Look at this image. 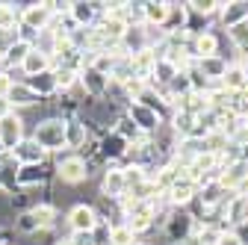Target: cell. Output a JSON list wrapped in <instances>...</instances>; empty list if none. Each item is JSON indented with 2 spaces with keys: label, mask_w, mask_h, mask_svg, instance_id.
Segmentation results:
<instances>
[{
  "label": "cell",
  "mask_w": 248,
  "mask_h": 245,
  "mask_svg": "<svg viewBox=\"0 0 248 245\" xmlns=\"http://www.w3.org/2000/svg\"><path fill=\"white\" fill-rule=\"evenodd\" d=\"M30 139H33L39 148H45L47 154H59V151H65V118L47 115V118L36 121Z\"/></svg>",
  "instance_id": "1"
},
{
  "label": "cell",
  "mask_w": 248,
  "mask_h": 245,
  "mask_svg": "<svg viewBox=\"0 0 248 245\" xmlns=\"http://www.w3.org/2000/svg\"><path fill=\"white\" fill-rule=\"evenodd\" d=\"M56 157V171H53V180L56 183H65V186H80V183L89 180V168H86V160L71 154V151H59Z\"/></svg>",
  "instance_id": "2"
},
{
  "label": "cell",
  "mask_w": 248,
  "mask_h": 245,
  "mask_svg": "<svg viewBox=\"0 0 248 245\" xmlns=\"http://www.w3.org/2000/svg\"><path fill=\"white\" fill-rule=\"evenodd\" d=\"M27 139V121L21 112H6L3 118H0V145H3L6 154H12V151Z\"/></svg>",
  "instance_id": "3"
},
{
  "label": "cell",
  "mask_w": 248,
  "mask_h": 245,
  "mask_svg": "<svg viewBox=\"0 0 248 245\" xmlns=\"http://www.w3.org/2000/svg\"><path fill=\"white\" fill-rule=\"evenodd\" d=\"M65 228H68V233H89V230H95V225L101 222L98 219V213H95V207L92 204H86V201H80V204H74L68 213H65Z\"/></svg>",
  "instance_id": "4"
},
{
  "label": "cell",
  "mask_w": 248,
  "mask_h": 245,
  "mask_svg": "<svg viewBox=\"0 0 248 245\" xmlns=\"http://www.w3.org/2000/svg\"><path fill=\"white\" fill-rule=\"evenodd\" d=\"M50 18H53V12H50V3H47V0H42V3H24L21 12H18V24L36 30V33L47 30Z\"/></svg>",
  "instance_id": "5"
},
{
  "label": "cell",
  "mask_w": 248,
  "mask_h": 245,
  "mask_svg": "<svg viewBox=\"0 0 248 245\" xmlns=\"http://www.w3.org/2000/svg\"><path fill=\"white\" fill-rule=\"evenodd\" d=\"M127 151H130V142L121 139L115 130H109V133H104L98 139V157L109 160V166H118L121 157H127Z\"/></svg>",
  "instance_id": "6"
},
{
  "label": "cell",
  "mask_w": 248,
  "mask_h": 245,
  "mask_svg": "<svg viewBox=\"0 0 248 245\" xmlns=\"http://www.w3.org/2000/svg\"><path fill=\"white\" fill-rule=\"evenodd\" d=\"M6 101H9V107H12L15 112H27V109H33V107H42V104H45V101H42L36 92L24 83V80H15V83H12Z\"/></svg>",
  "instance_id": "7"
},
{
  "label": "cell",
  "mask_w": 248,
  "mask_h": 245,
  "mask_svg": "<svg viewBox=\"0 0 248 245\" xmlns=\"http://www.w3.org/2000/svg\"><path fill=\"white\" fill-rule=\"evenodd\" d=\"M86 142H89V127H86V121H83L80 115L65 118V151L80 154V151L86 148Z\"/></svg>",
  "instance_id": "8"
},
{
  "label": "cell",
  "mask_w": 248,
  "mask_h": 245,
  "mask_svg": "<svg viewBox=\"0 0 248 245\" xmlns=\"http://www.w3.org/2000/svg\"><path fill=\"white\" fill-rule=\"evenodd\" d=\"M12 157H15V160H18L21 166H45L50 154H47L45 148H39V145H36L33 139L27 136V139H24V142H21V145H18L15 151H12Z\"/></svg>",
  "instance_id": "9"
},
{
  "label": "cell",
  "mask_w": 248,
  "mask_h": 245,
  "mask_svg": "<svg viewBox=\"0 0 248 245\" xmlns=\"http://www.w3.org/2000/svg\"><path fill=\"white\" fill-rule=\"evenodd\" d=\"M24 83L33 89L42 101L56 98V92H59V89H56V77H53V71H42V74H36V77H27Z\"/></svg>",
  "instance_id": "10"
},
{
  "label": "cell",
  "mask_w": 248,
  "mask_h": 245,
  "mask_svg": "<svg viewBox=\"0 0 248 245\" xmlns=\"http://www.w3.org/2000/svg\"><path fill=\"white\" fill-rule=\"evenodd\" d=\"M21 77L27 80V77H36V74H42V71H50V59L45 56V53H39V50H30L27 56H24V62H21Z\"/></svg>",
  "instance_id": "11"
},
{
  "label": "cell",
  "mask_w": 248,
  "mask_h": 245,
  "mask_svg": "<svg viewBox=\"0 0 248 245\" xmlns=\"http://www.w3.org/2000/svg\"><path fill=\"white\" fill-rule=\"evenodd\" d=\"M12 230H18V233H24V236L39 233V225H36L33 210H21V213H15V219H12Z\"/></svg>",
  "instance_id": "12"
},
{
  "label": "cell",
  "mask_w": 248,
  "mask_h": 245,
  "mask_svg": "<svg viewBox=\"0 0 248 245\" xmlns=\"http://www.w3.org/2000/svg\"><path fill=\"white\" fill-rule=\"evenodd\" d=\"M222 21L225 27H233L239 21H248V3H222Z\"/></svg>",
  "instance_id": "13"
},
{
  "label": "cell",
  "mask_w": 248,
  "mask_h": 245,
  "mask_svg": "<svg viewBox=\"0 0 248 245\" xmlns=\"http://www.w3.org/2000/svg\"><path fill=\"white\" fill-rule=\"evenodd\" d=\"M228 42L233 47H245L248 45V21H239V24L228 27Z\"/></svg>",
  "instance_id": "14"
},
{
  "label": "cell",
  "mask_w": 248,
  "mask_h": 245,
  "mask_svg": "<svg viewBox=\"0 0 248 245\" xmlns=\"http://www.w3.org/2000/svg\"><path fill=\"white\" fill-rule=\"evenodd\" d=\"M12 83H15V80H12V74H9V71H3V68H0V98H6V95H9V89H12Z\"/></svg>",
  "instance_id": "15"
},
{
  "label": "cell",
  "mask_w": 248,
  "mask_h": 245,
  "mask_svg": "<svg viewBox=\"0 0 248 245\" xmlns=\"http://www.w3.org/2000/svg\"><path fill=\"white\" fill-rule=\"evenodd\" d=\"M233 236L239 239V245H248V222L236 225V228H233Z\"/></svg>",
  "instance_id": "16"
},
{
  "label": "cell",
  "mask_w": 248,
  "mask_h": 245,
  "mask_svg": "<svg viewBox=\"0 0 248 245\" xmlns=\"http://www.w3.org/2000/svg\"><path fill=\"white\" fill-rule=\"evenodd\" d=\"M219 245H239V239H236L233 233H222V239H219Z\"/></svg>",
  "instance_id": "17"
},
{
  "label": "cell",
  "mask_w": 248,
  "mask_h": 245,
  "mask_svg": "<svg viewBox=\"0 0 248 245\" xmlns=\"http://www.w3.org/2000/svg\"><path fill=\"white\" fill-rule=\"evenodd\" d=\"M50 245H71V239H68V236H59V239H53Z\"/></svg>",
  "instance_id": "18"
},
{
  "label": "cell",
  "mask_w": 248,
  "mask_h": 245,
  "mask_svg": "<svg viewBox=\"0 0 248 245\" xmlns=\"http://www.w3.org/2000/svg\"><path fill=\"white\" fill-rule=\"evenodd\" d=\"M3 245H21V242H9V239H6V242H3Z\"/></svg>",
  "instance_id": "19"
},
{
  "label": "cell",
  "mask_w": 248,
  "mask_h": 245,
  "mask_svg": "<svg viewBox=\"0 0 248 245\" xmlns=\"http://www.w3.org/2000/svg\"><path fill=\"white\" fill-rule=\"evenodd\" d=\"M3 242H6V239H0V245H3Z\"/></svg>",
  "instance_id": "20"
}]
</instances>
